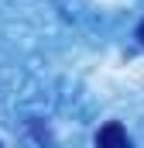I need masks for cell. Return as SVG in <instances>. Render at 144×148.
<instances>
[{
	"mask_svg": "<svg viewBox=\"0 0 144 148\" xmlns=\"http://www.w3.org/2000/svg\"><path fill=\"white\" fill-rule=\"evenodd\" d=\"M96 148H130V138H127L124 124H117V121L103 124L100 134H96Z\"/></svg>",
	"mask_w": 144,
	"mask_h": 148,
	"instance_id": "6da1fadb",
	"label": "cell"
},
{
	"mask_svg": "<svg viewBox=\"0 0 144 148\" xmlns=\"http://www.w3.org/2000/svg\"><path fill=\"white\" fill-rule=\"evenodd\" d=\"M137 38H141V45H144V21H141V28H137Z\"/></svg>",
	"mask_w": 144,
	"mask_h": 148,
	"instance_id": "7a4b0ae2",
	"label": "cell"
}]
</instances>
